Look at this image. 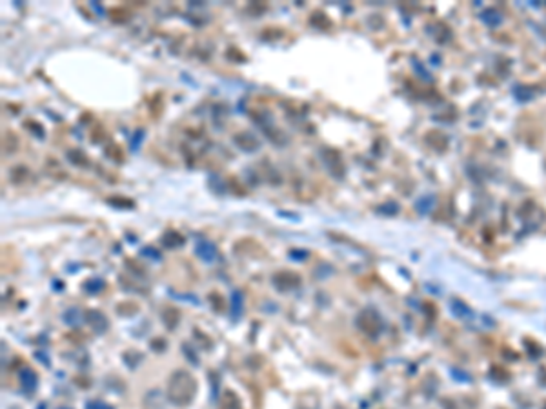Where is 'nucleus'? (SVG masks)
Here are the masks:
<instances>
[{
	"mask_svg": "<svg viewBox=\"0 0 546 409\" xmlns=\"http://www.w3.org/2000/svg\"><path fill=\"white\" fill-rule=\"evenodd\" d=\"M195 391H197V384L195 378L186 371H175L170 378L168 384V397L173 404L177 406H186L191 402Z\"/></svg>",
	"mask_w": 546,
	"mask_h": 409,
	"instance_id": "f257e3e1",
	"label": "nucleus"
},
{
	"mask_svg": "<svg viewBox=\"0 0 546 409\" xmlns=\"http://www.w3.org/2000/svg\"><path fill=\"white\" fill-rule=\"evenodd\" d=\"M20 385H22V389H24L27 395H31L33 391L37 389L38 377L31 367H22V369H20Z\"/></svg>",
	"mask_w": 546,
	"mask_h": 409,
	"instance_id": "7ed1b4c3",
	"label": "nucleus"
},
{
	"mask_svg": "<svg viewBox=\"0 0 546 409\" xmlns=\"http://www.w3.org/2000/svg\"><path fill=\"white\" fill-rule=\"evenodd\" d=\"M91 6H93V9L97 13H99V15H101V17H104V9H102V6L101 4H99V2H91Z\"/></svg>",
	"mask_w": 546,
	"mask_h": 409,
	"instance_id": "9b49d317",
	"label": "nucleus"
},
{
	"mask_svg": "<svg viewBox=\"0 0 546 409\" xmlns=\"http://www.w3.org/2000/svg\"><path fill=\"white\" fill-rule=\"evenodd\" d=\"M232 316L237 320L240 315H242V295H240L239 291H235L232 295Z\"/></svg>",
	"mask_w": 546,
	"mask_h": 409,
	"instance_id": "423d86ee",
	"label": "nucleus"
},
{
	"mask_svg": "<svg viewBox=\"0 0 546 409\" xmlns=\"http://www.w3.org/2000/svg\"><path fill=\"white\" fill-rule=\"evenodd\" d=\"M142 255H144V257H150V258H153V260H160V253L158 251H155V249H153V247H142Z\"/></svg>",
	"mask_w": 546,
	"mask_h": 409,
	"instance_id": "9d476101",
	"label": "nucleus"
},
{
	"mask_svg": "<svg viewBox=\"0 0 546 409\" xmlns=\"http://www.w3.org/2000/svg\"><path fill=\"white\" fill-rule=\"evenodd\" d=\"M58 409H71V408H58Z\"/></svg>",
	"mask_w": 546,
	"mask_h": 409,
	"instance_id": "ddd939ff",
	"label": "nucleus"
},
{
	"mask_svg": "<svg viewBox=\"0 0 546 409\" xmlns=\"http://www.w3.org/2000/svg\"><path fill=\"white\" fill-rule=\"evenodd\" d=\"M82 288H84V291H86V293H89V295H95V293H99V291L104 288V280H102V278H99V277L89 278L88 282H84V286H82Z\"/></svg>",
	"mask_w": 546,
	"mask_h": 409,
	"instance_id": "0eeeda50",
	"label": "nucleus"
},
{
	"mask_svg": "<svg viewBox=\"0 0 546 409\" xmlns=\"http://www.w3.org/2000/svg\"><path fill=\"white\" fill-rule=\"evenodd\" d=\"M195 255L201 258L202 262L206 264H213L215 260L219 258V251L215 247L213 242H209L208 239H199L195 244Z\"/></svg>",
	"mask_w": 546,
	"mask_h": 409,
	"instance_id": "f03ea898",
	"label": "nucleus"
},
{
	"mask_svg": "<svg viewBox=\"0 0 546 409\" xmlns=\"http://www.w3.org/2000/svg\"><path fill=\"white\" fill-rule=\"evenodd\" d=\"M86 316H88L89 326L95 329V333H104L107 329V318L102 315L101 311H89Z\"/></svg>",
	"mask_w": 546,
	"mask_h": 409,
	"instance_id": "39448f33",
	"label": "nucleus"
},
{
	"mask_svg": "<svg viewBox=\"0 0 546 409\" xmlns=\"http://www.w3.org/2000/svg\"><path fill=\"white\" fill-rule=\"evenodd\" d=\"M62 320L69 327H78L84 322V313L78 308H69L62 313Z\"/></svg>",
	"mask_w": 546,
	"mask_h": 409,
	"instance_id": "20e7f679",
	"label": "nucleus"
},
{
	"mask_svg": "<svg viewBox=\"0 0 546 409\" xmlns=\"http://www.w3.org/2000/svg\"><path fill=\"white\" fill-rule=\"evenodd\" d=\"M86 409H113V408L104 404L102 400H89V402L86 404Z\"/></svg>",
	"mask_w": 546,
	"mask_h": 409,
	"instance_id": "1a4fd4ad",
	"label": "nucleus"
},
{
	"mask_svg": "<svg viewBox=\"0 0 546 409\" xmlns=\"http://www.w3.org/2000/svg\"><path fill=\"white\" fill-rule=\"evenodd\" d=\"M38 409H46V404H40V408Z\"/></svg>",
	"mask_w": 546,
	"mask_h": 409,
	"instance_id": "f8f14e48",
	"label": "nucleus"
},
{
	"mask_svg": "<svg viewBox=\"0 0 546 409\" xmlns=\"http://www.w3.org/2000/svg\"><path fill=\"white\" fill-rule=\"evenodd\" d=\"M162 242H164V245H168V247H177V245L184 244V239L177 233H166V237L162 239Z\"/></svg>",
	"mask_w": 546,
	"mask_h": 409,
	"instance_id": "6e6552de",
	"label": "nucleus"
}]
</instances>
